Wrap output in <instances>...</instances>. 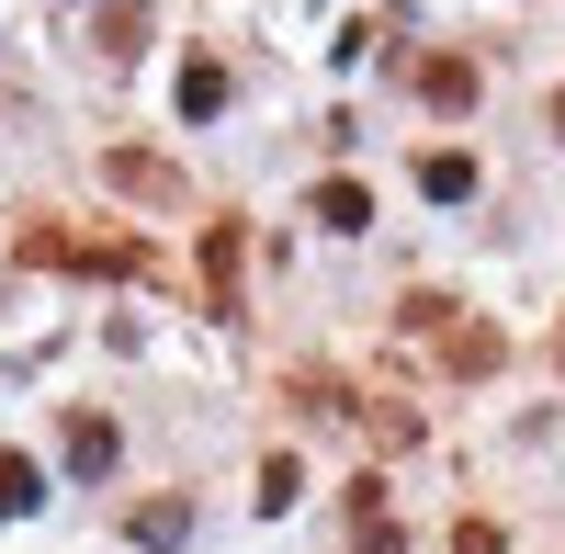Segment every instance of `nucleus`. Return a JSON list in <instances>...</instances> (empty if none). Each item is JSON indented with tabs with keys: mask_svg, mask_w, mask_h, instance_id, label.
Instances as JSON below:
<instances>
[{
	"mask_svg": "<svg viewBox=\"0 0 565 554\" xmlns=\"http://www.w3.org/2000/svg\"><path fill=\"white\" fill-rule=\"evenodd\" d=\"M114 193H136V204H181V170L148 159V148H114Z\"/></svg>",
	"mask_w": 565,
	"mask_h": 554,
	"instance_id": "1",
	"label": "nucleus"
},
{
	"mask_svg": "<svg viewBox=\"0 0 565 554\" xmlns=\"http://www.w3.org/2000/svg\"><path fill=\"white\" fill-rule=\"evenodd\" d=\"M204 284H215V317H238V226H204Z\"/></svg>",
	"mask_w": 565,
	"mask_h": 554,
	"instance_id": "2",
	"label": "nucleus"
},
{
	"mask_svg": "<svg viewBox=\"0 0 565 554\" xmlns=\"http://www.w3.org/2000/svg\"><path fill=\"white\" fill-rule=\"evenodd\" d=\"M418 103L463 114V103H476V68H463V57H418Z\"/></svg>",
	"mask_w": 565,
	"mask_h": 554,
	"instance_id": "3",
	"label": "nucleus"
},
{
	"mask_svg": "<svg viewBox=\"0 0 565 554\" xmlns=\"http://www.w3.org/2000/svg\"><path fill=\"white\" fill-rule=\"evenodd\" d=\"M418 193H430V204H463V193H476V159H463V148H430V159H418Z\"/></svg>",
	"mask_w": 565,
	"mask_h": 554,
	"instance_id": "4",
	"label": "nucleus"
},
{
	"mask_svg": "<svg viewBox=\"0 0 565 554\" xmlns=\"http://www.w3.org/2000/svg\"><path fill=\"white\" fill-rule=\"evenodd\" d=\"M317 226H340V238L373 226V193H362V181H317Z\"/></svg>",
	"mask_w": 565,
	"mask_h": 554,
	"instance_id": "5",
	"label": "nucleus"
},
{
	"mask_svg": "<svg viewBox=\"0 0 565 554\" xmlns=\"http://www.w3.org/2000/svg\"><path fill=\"white\" fill-rule=\"evenodd\" d=\"M68 476H114V419H68Z\"/></svg>",
	"mask_w": 565,
	"mask_h": 554,
	"instance_id": "6",
	"label": "nucleus"
},
{
	"mask_svg": "<svg viewBox=\"0 0 565 554\" xmlns=\"http://www.w3.org/2000/svg\"><path fill=\"white\" fill-rule=\"evenodd\" d=\"M181 114H193V125H215V114H226V68H215V57L181 68Z\"/></svg>",
	"mask_w": 565,
	"mask_h": 554,
	"instance_id": "7",
	"label": "nucleus"
},
{
	"mask_svg": "<svg viewBox=\"0 0 565 554\" xmlns=\"http://www.w3.org/2000/svg\"><path fill=\"white\" fill-rule=\"evenodd\" d=\"M181 532H193V510H181V498H148V510H136V543H148V554H170Z\"/></svg>",
	"mask_w": 565,
	"mask_h": 554,
	"instance_id": "8",
	"label": "nucleus"
},
{
	"mask_svg": "<svg viewBox=\"0 0 565 554\" xmlns=\"http://www.w3.org/2000/svg\"><path fill=\"white\" fill-rule=\"evenodd\" d=\"M0 510H45V476L23 465V452H0Z\"/></svg>",
	"mask_w": 565,
	"mask_h": 554,
	"instance_id": "9",
	"label": "nucleus"
},
{
	"mask_svg": "<svg viewBox=\"0 0 565 554\" xmlns=\"http://www.w3.org/2000/svg\"><path fill=\"white\" fill-rule=\"evenodd\" d=\"M295 487H306V476H295V452H271V465H260V510H295Z\"/></svg>",
	"mask_w": 565,
	"mask_h": 554,
	"instance_id": "10",
	"label": "nucleus"
},
{
	"mask_svg": "<svg viewBox=\"0 0 565 554\" xmlns=\"http://www.w3.org/2000/svg\"><path fill=\"white\" fill-rule=\"evenodd\" d=\"M136 34H148V12H136V0H114V12H103V45H114V57H136Z\"/></svg>",
	"mask_w": 565,
	"mask_h": 554,
	"instance_id": "11",
	"label": "nucleus"
},
{
	"mask_svg": "<svg viewBox=\"0 0 565 554\" xmlns=\"http://www.w3.org/2000/svg\"><path fill=\"white\" fill-rule=\"evenodd\" d=\"M452 554H498V521H463V532H452Z\"/></svg>",
	"mask_w": 565,
	"mask_h": 554,
	"instance_id": "12",
	"label": "nucleus"
},
{
	"mask_svg": "<svg viewBox=\"0 0 565 554\" xmlns=\"http://www.w3.org/2000/svg\"><path fill=\"white\" fill-rule=\"evenodd\" d=\"M554 136H565V90H554Z\"/></svg>",
	"mask_w": 565,
	"mask_h": 554,
	"instance_id": "13",
	"label": "nucleus"
}]
</instances>
